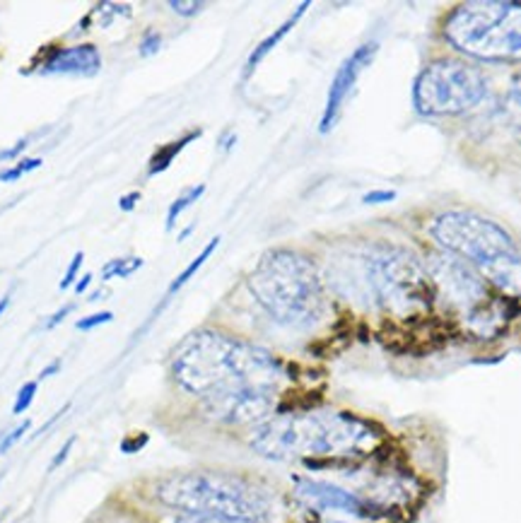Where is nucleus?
<instances>
[{"label": "nucleus", "instance_id": "2", "mask_svg": "<svg viewBox=\"0 0 521 523\" xmlns=\"http://www.w3.org/2000/svg\"><path fill=\"white\" fill-rule=\"evenodd\" d=\"M270 461L353 458L376 444L375 427L348 412H299L269 417L249 439Z\"/></svg>", "mask_w": 521, "mask_h": 523}, {"label": "nucleus", "instance_id": "27", "mask_svg": "<svg viewBox=\"0 0 521 523\" xmlns=\"http://www.w3.org/2000/svg\"><path fill=\"white\" fill-rule=\"evenodd\" d=\"M73 447H75V437H70V439H66V444H63L61 448H58V454L51 458V463H49V473L51 470H56V468H61L63 463L68 461V454L73 451Z\"/></svg>", "mask_w": 521, "mask_h": 523}, {"label": "nucleus", "instance_id": "26", "mask_svg": "<svg viewBox=\"0 0 521 523\" xmlns=\"http://www.w3.org/2000/svg\"><path fill=\"white\" fill-rule=\"evenodd\" d=\"M83 261H84V253L83 251H77L75 256H73V261L68 263V268H66V275H63V280L58 288L61 289H68L73 282H75L77 273H80V268H83Z\"/></svg>", "mask_w": 521, "mask_h": 523}, {"label": "nucleus", "instance_id": "21", "mask_svg": "<svg viewBox=\"0 0 521 523\" xmlns=\"http://www.w3.org/2000/svg\"><path fill=\"white\" fill-rule=\"evenodd\" d=\"M100 5L107 10V13H102L100 8H94L93 15H100V27H109L116 17H130V13H133L128 5H119V3H100Z\"/></svg>", "mask_w": 521, "mask_h": 523}, {"label": "nucleus", "instance_id": "24", "mask_svg": "<svg viewBox=\"0 0 521 523\" xmlns=\"http://www.w3.org/2000/svg\"><path fill=\"white\" fill-rule=\"evenodd\" d=\"M160 46H162V34H160V31L147 30L146 34H143V39H140L138 51H140V56H155L157 51H160Z\"/></svg>", "mask_w": 521, "mask_h": 523}, {"label": "nucleus", "instance_id": "4", "mask_svg": "<svg viewBox=\"0 0 521 523\" xmlns=\"http://www.w3.org/2000/svg\"><path fill=\"white\" fill-rule=\"evenodd\" d=\"M249 289L283 326L307 328L322 319V278L314 261L299 251L273 249L263 253L249 275Z\"/></svg>", "mask_w": 521, "mask_h": 523}, {"label": "nucleus", "instance_id": "9", "mask_svg": "<svg viewBox=\"0 0 521 523\" xmlns=\"http://www.w3.org/2000/svg\"><path fill=\"white\" fill-rule=\"evenodd\" d=\"M429 280L435 288V295L445 299L452 309L459 311H475L478 306H483L488 299V288H485L483 275L478 273L471 263H466L464 258L454 256V253H432L425 261Z\"/></svg>", "mask_w": 521, "mask_h": 523}, {"label": "nucleus", "instance_id": "35", "mask_svg": "<svg viewBox=\"0 0 521 523\" xmlns=\"http://www.w3.org/2000/svg\"><path fill=\"white\" fill-rule=\"evenodd\" d=\"M90 285H93V273L83 275V278H80V280H77L75 292H77V295H84V292H87V289H90Z\"/></svg>", "mask_w": 521, "mask_h": 523}, {"label": "nucleus", "instance_id": "29", "mask_svg": "<svg viewBox=\"0 0 521 523\" xmlns=\"http://www.w3.org/2000/svg\"><path fill=\"white\" fill-rule=\"evenodd\" d=\"M31 137H22V140H17L13 147H8V150H0V162H8V160H15V157H20L24 150H27V145H30Z\"/></svg>", "mask_w": 521, "mask_h": 523}, {"label": "nucleus", "instance_id": "20", "mask_svg": "<svg viewBox=\"0 0 521 523\" xmlns=\"http://www.w3.org/2000/svg\"><path fill=\"white\" fill-rule=\"evenodd\" d=\"M37 391H39V381H27V384H22L15 395V405H13V412H15V415H22V412H27L31 403H34V398H37Z\"/></svg>", "mask_w": 521, "mask_h": 523}, {"label": "nucleus", "instance_id": "16", "mask_svg": "<svg viewBox=\"0 0 521 523\" xmlns=\"http://www.w3.org/2000/svg\"><path fill=\"white\" fill-rule=\"evenodd\" d=\"M143 263H146V261L140 256L114 258V261H109L107 266L102 268V278H104V280H111V278H121V280H126V278H130L136 270H140Z\"/></svg>", "mask_w": 521, "mask_h": 523}, {"label": "nucleus", "instance_id": "15", "mask_svg": "<svg viewBox=\"0 0 521 523\" xmlns=\"http://www.w3.org/2000/svg\"><path fill=\"white\" fill-rule=\"evenodd\" d=\"M217 244H220V236H215V239H210V244H208L206 249L200 251L199 256L193 258L191 263H189V266H186L184 270H181V273L177 275V278H174V282H172V285H169V289H167V297H172V295H174V292H179V289L184 288L186 282L191 280L193 275L199 273L200 266H203V263H206L208 258L213 256V251L217 249Z\"/></svg>", "mask_w": 521, "mask_h": 523}, {"label": "nucleus", "instance_id": "19", "mask_svg": "<svg viewBox=\"0 0 521 523\" xmlns=\"http://www.w3.org/2000/svg\"><path fill=\"white\" fill-rule=\"evenodd\" d=\"M505 111L507 116H509V121H512L517 129H521V77L519 80H514V84L509 87V92H507Z\"/></svg>", "mask_w": 521, "mask_h": 523}, {"label": "nucleus", "instance_id": "12", "mask_svg": "<svg viewBox=\"0 0 521 523\" xmlns=\"http://www.w3.org/2000/svg\"><path fill=\"white\" fill-rule=\"evenodd\" d=\"M102 68V56L94 44L68 46L54 49L51 54L39 63V73L44 75H80L93 77Z\"/></svg>", "mask_w": 521, "mask_h": 523}, {"label": "nucleus", "instance_id": "8", "mask_svg": "<svg viewBox=\"0 0 521 523\" xmlns=\"http://www.w3.org/2000/svg\"><path fill=\"white\" fill-rule=\"evenodd\" d=\"M488 94L481 70L459 58L428 63L415 80V109L425 116H456L478 107Z\"/></svg>", "mask_w": 521, "mask_h": 523}, {"label": "nucleus", "instance_id": "31", "mask_svg": "<svg viewBox=\"0 0 521 523\" xmlns=\"http://www.w3.org/2000/svg\"><path fill=\"white\" fill-rule=\"evenodd\" d=\"M393 198H396V193H393V191H369L367 196L362 198V203L379 205V203H389V200H393Z\"/></svg>", "mask_w": 521, "mask_h": 523}, {"label": "nucleus", "instance_id": "10", "mask_svg": "<svg viewBox=\"0 0 521 523\" xmlns=\"http://www.w3.org/2000/svg\"><path fill=\"white\" fill-rule=\"evenodd\" d=\"M376 51H379V44H376V41H367V44H362L360 49H355L353 54L345 58L343 66L336 70L333 83H331L329 87V97H326V107H323L322 121H319V130H322V133H329V130L336 126L338 119H340V111H343L345 107V102H348L350 92L355 90V84L360 80L362 70L375 61Z\"/></svg>", "mask_w": 521, "mask_h": 523}, {"label": "nucleus", "instance_id": "6", "mask_svg": "<svg viewBox=\"0 0 521 523\" xmlns=\"http://www.w3.org/2000/svg\"><path fill=\"white\" fill-rule=\"evenodd\" d=\"M445 37L481 61H521V3H464L446 20Z\"/></svg>", "mask_w": 521, "mask_h": 523}, {"label": "nucleus", "instance_id": "1", "mask_svg": "<svg viewBox=\"0 0 521 523\" xmlns=\"http://www.w3.org/2000/svg\"><path fill=\"white\" fill-rule=\"evenodd\" d=\"M172 374L184 391L208 403L246 388H278L283 364L253 342L199 331L181 342L172 359Z\"/></svg>", "mask_w": 521, "mask_h": 523}, {"label": "nucleus", "instance_id": "34", "mask_svg": "<svg viewBox=\"0 0 521 523\" xmlns=\"http://www.w3.org/2000/svg\"><path fill=\"white\" fill-rule=\"evenodd\" d=\"M177 523H237V521H225V519H208V516H184Z\"/></svg>", "mask_w": 521, "mask_h": 523}, {"label": "nucleus", "instance_id": "22", "mask_svg": "<svg viewBox=\"0 0 521 523\" xmlns=\"http://www.w3.org/2000/svg\"><path fill=\"white\" fill-rule=\"evenodd\" d=\"M30 427H31V420H22V422H20V425L15 427V430H10L8 434H5V437H3V439H0V456H5L10 451V448L15 447L17 441L22 439L24 434L30 432Z\"/></svg>", "mask_w": 521, "mask_h": 523}, {"label": "nucleus", "instance_id": "28", "mask_svg": "<svg viewBox=\"0 0 521 523\" xmlns=\"http://www.w3.org/2000/svg\"><path fill=\"white\" fill-rule=\"evenodd\" d=\"M73 309H75V304H66V306H61V309L56 311V314H51V316H49L47 324H44V328H47V331H51V328L61 326L63 321L68 319L70 314H73Z\"/></svg>", "mask_w": 521, "mask_h": 523}, {"label": "nucleus", "instance_id": "18", "mask_svg": "<svg viewBox=\"0 0 521 523\" xmlns=\"http://www.w3.org/2000/svg\"><path fill=\"white\" fill-rule=\"evenodd\" d=\"M39 167H41V160H39V157H27V160L17 162L15 167L3 169V172H0V183L20 182L24 174H30V172H34V169Z\"/></svg>", "mask_w": 521, "mask_h": 523}, {"label": "nucleus", "instance_id": "37", "mask_svg": "<svg viewBox=\"0 0 521 523\" xmlns=\"http://www.w3.org/2000/svg\"><path fill=\"white\" fill-rule=\"evenodd\" d=\"M191 232H193V227H189V229H184V232H181V236H179V239H181V242H184V239H186V236H189V235H191Z\"/></svg>", "mask_w": 521, "mask_h": 523}, {"label": "nucleus", "instance_id": "13", "mask_svg": "<svg viewBox=\"0 0 521 523\" xmlns=\"http://www.w3.org/2000/svg\"><path fill=\"white\" fill-rule=\"evenodd\" d=\"M309 5H312L309 0H305V3H299V8L295 10V13H292V15L287 17V20H285V22L280 24V27H278L276 31H273V34H269V37L263 39V41H260V44L256 46V49H253V54L249 56V61H246V75H252L253 70L259 68V63L263 61V58H266V56H269L270 51H273V49H276V46L280 44V41H283L285 37H287V34H290L292 30H295V24H297L299 20L305 17V13L309 10Z\"/></svg>", "mask_w": 521, "mask_h": 523}, {"label": "nucleus", "instance_id": "30", "mask_svg": "<svg viewBox=\"0 0 521 523\" xmlns=\"http://www.w3.org/2000/svg\"><path fill=\"white\" fill-rule=\"evenodd\" d=\"M147 444V434H138V437H126L121 441V451L123 454H136L140 448Z\"/></svg>", "mask_w": 521, "mask_h": 523}, {"label": "nucleus", "instance_id": "36", "mask_svg": "<svg viewBox=\"0 0 521 523\" xmlns=\"http://www.w3.org/2000/svg\"><path fill=\"white\" fill-rule=\"evenodd\" d=\"M8 304H10V295H5L3 299H0V316L5 314V309H8Z\"/></svg>", "mask_w": 521, "mask_h": 523}, {"label": "nucleus", "instance_id": "17", "mask_svg": "<svg viewBox=\"0 0 521 523\" xmlns=\"http://www.w3.org/2000/svg\"><path fill=\"white\" fill-rule=\"evenodd\" d=\"M203 193H206V186H203V183H199V186H193V189L184 191V193H181V196H179L174 203L169 205L167 229H174V225H177V220H179V215L184 213L186 208H191V205L196 203V200H199Z\"/></svg>", "mask_w": 521, "mask_h": 523}, {"label": "nucleus", "instance_id": "11", "mask_svg": "<svg viewBox=\"0 0 521 523\" xmlns=\"http://www.w3.org/2000/svg\"><path fill=\"white\" fill-rule=\"evenodd\" d=\"M295 490H297L299 500H305L312 507L322 509V511H340V514L355 516V519H375L379 514V507H375L372 501L360 500L358 494L348 492V490L333 485V483L297 478L295 480Z\"/></svg>", "mask_w": 521, "mask_h": 523}, {"label": "nucleus", "instance_id": "3", "mask_svg": "<svg viewBox=\"0 0 521 523\" xmlns=\"http://www.w3.org/2000/svg\"><path fill=\"white\" fill-rule=\"evenodd\" d=\"M162 504L186 516H208L237 523H266L276 514L269 487L227 473H179L157 485Z\"/></svg>", "mask_w": 521, "mask_h": 523}, {"label": "nucleus", "instance_id": "32", "mask_svg": "<svg viewBox=\"0 0 521 523\" xmlns=\"http://www.w3.org/2000/svg\"><path fill=\"white\" fill-rule=\"evenodd\" d=\"M140 200V191H133V193H126V196L119 200V208H121L123 213H128V210H133L136 205H138Z\"/></svg>", "mask_w": 521, "mask_h": 523}, {"label": "nucleus", "instance_id": "14", "mask_svg": "<svg viewBox=\"0 0 521 523\" xmlns=\"http://www.w3.org/2000/svg\"><path fill=\"white\" fill-rule=\"evenodd\" d=\"M200 133H203V130L196 129V130H191V133H186V136L179 137V140H174V143L162 145L160 150L155 152L153 157H150V162H147V174H150V176L162 174L164 169L172 167V162L177 160L179 152L184 150L186 145H191L193 140H196V137H200Z\"/></svg>", "mask_w": 521, "mask_h": 523}, {"label": "nucleus", "instance_id": "25", "mask_svg": "<svg viewBox=\"0 0 521 523\" xmlns=\"http://www.w3.org/2000/svg\"><path fill=\"white\" fill-rule=\"evenodd\" d=\"M169 8L174 10L177 15H181V17H193V15H199L200 10L206 8V3H200V0H172L169 3Z\"/></svg>", "mask_w": 521, "mask_h": 523}, {"label": "nucleus", "instance_id": "7", "mask_svg": "<svg viewBox=\"0 0 521 523\" xmlns=\"http://www.w3.org/2000/svg\"><path fill=\"white\" fill-rule=\"evenodd\" d=\"M365 285L386 311L401 319H418L435 299L428 268L399 246H376L365 258Z\"/></svg>", "mask_w": 521, "mask_h": 523}, {"label": "nucleus", "instance_id": "33", "mask_svg": "<svg viewBox=\"0 0 521 523\" xmlns=\"http://www.w3.org/2000/svg\"><path fill=\"white\" fill-rule=\"evenodd\" d=\"M61 359H54L51 364H47L44 369H41V374H39V381H44V379H51V377H56V374L61 372Z\"/></svg>", "mask_w": 521, "mask_h": 523}, {"label": "nucleus", "instance_id": "5", "mask_svg": "<svg viewBox=\"0 0 521 523\" xmlns=\"http://www.w3.org/2000/svg\"><path fill=\"white\" fill-rule=\"evenodd\" d=\"M432 235L449 253L473 263L483 280L521 295V251L498 222L468 210L439 215Z\"/></svg>", "mask_w": 521, "mask_h": 523}, {"label": "nucleus", "instance_id": "23", "mask_svg": "<svg viewBox=\"0 0 521 523\" xmlns=\"http://www.w3.org/2000/svg\"><path fill=\"white\" fill-rule=\"evenodd\" d=\"M114 321V314L111 311H97V314H93V316H84V319H80L75 324L77 331H93V328H100L104 326V324H111Z\"/></svg>", "mask_w": 521, "mask_h": 523}]
</instances>
